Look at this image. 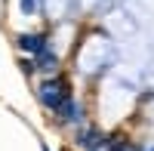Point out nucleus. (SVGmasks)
<instances>
[{
  "label": "nucleus",
  "instance_id": "obj_1",
  "mask_svg": "<svg viewBox=\"0 0 154 151\" xmlns=\"http://www.w3.org/2000/svg\"><path fill=\"white\" fill-rule=\"evenodd\" d=\"M37 96H40V102L53 111V114H59L62 120H68V123H77V120L83 117L80 108H77L74 99H71V83H68L65 77H56V80L40 83Z\"/></svg>",
  "mask_w": 154,
  "mask_h": 151
},
{
  "label": "nucleus",
  "instance_id": "obj_2",
  "mask_svg": "<svg viewBox=\"0 0 154 151\" xmlns=\"http://www.w3.org/2000/svg\"><path fill=\"white\" fill-rule=\"evenodd\" d=\"M77 142H80V148H83V151H105L108 136H102V133H93V130H89V133H83Z\"/></svg>",
  "mask_w": 154,
  "mask_h": 151
},
{
  "label": "nucleus",
  "instance_id": "obj_3",
  "mask_svg": "<svg viewBox=\"0 0 154 151\" xmlns=\"http://www.w3.org/2000/svg\"><path fill=\"white\" fill-rule=\"evenodd\" d=\"M19 46L25 49V53L37 56V53L46 46V37H43V34H22V37H19Z\"/></svg>",
  "mask_w": 154,
  "mask_h": 151
},
{
  "label": "nucleus",
  "instance_id": "obj_4",
  "mask_svg": "<svg viewBox=\"0 0 154 151\" xmlns=\"http://www.w3.org/2000/svg\"><path fill=\"white\" fill-rule=\"evenodd\" d=\"M37 59H40V68H46V71H53V68L59 65V56L53 53V49H49V43L40 49V53H37Z\"/></svg>",
  "mask_w": 154,
  "mask_h": 151
},
{
  "label": "nucleus",
  "instance_id": "obj_5",
  "mask_svg": "<svg viewBox=\"0 0 154 151\" xmlns=\"http://www.w3.org/2000/svg\"><path fill=\"white\" fill-rule=\"evenodd\" d=\"M105 151H139L133 142H126V139H120V136H108V145H105Z\"/></svg>",
  "mask_w": 154,
  "mask_h": 151
},
{
  "label": "nucleus",
  "instance_id": "obj_6",
  "mask_svg": "<svg viewBox=\"0 0 154 151\" xmlns=\"http://www.w3.org/2000/svg\"><path fill=\"white\" fill-rule=\"evenodd\" d=\"M151 151H154V148H151Z\"/></svg>",
  "mask_w": 154,
  "mask_h": 151
}]
</instances>
